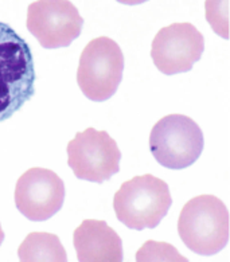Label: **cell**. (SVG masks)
I'll use <instances>...</instances> for the list:
<instances>
[{
	"label": "cell",
	"instance_id": "obj_5",
	"mask_svg": "<svg viewBox=\"0 0 230 262\" xmlns=\"http://www.w3.org/2000/svg\"><path fill=\"white\" fill-rule=\"evenodd\" d=\"M203 133L184 115H169L159 120L150 135V149L160 165L183 169L197 162L203 151Z\"/></svg>",
	"mask_w": 230,
	"mask_h": 262
},
{
	"label": "cell",
	"instance_id": "obj_10",
	"mask_svg": "<svg viewBox=\"0 0 230 262\" xmlns=\"http://www.w3.org/2000/svg\"><path fill=\"white\" fill-rule=\"evenodd\" d=\"M77 258L81 262H121L122 241L104 221L87 219L73 235Z\"/></svg>",
	"mask_w": 230,
	"mask_h": 262
},
{
	"label": "cell",
	"instance_id": "obj_3",
	"mask_svg": "<svg viewBox=\"0 0 230 262\" xmlns=\"http://www.w3.org/2000/svg\"><path fill=\"white\" fill-rule=\"evenodd\" d=\"M173 205L169 184L147 173L122 183L113 198V208L120 222L141 231L155 229Z\"/></svg>",
	"mask_w": 230,
	"mask_h": 262
},
{
	"label": "cell",
	"instance_id": "obj_13",
	"mask_svg": "<svg viewBox=\"0 0 230 262\" xmlns=\"http://www.w3.org/2000/svg\"><path fill=\"white\" fill-rule=\"evenodd\" d=\"M164 255L169 257L170 261H187L184 257L179 255L178 250L171 245L154 242V241H147L143 245V248L137 251L136 261H156V259L167 261Z\"/></svg>",
	"mask_w": 230,
	"mask_h": 262
},
{
	"label": "cell",
	"instance_id": "obj_15",
	"mask_svg": "<svg viewBox=\"0 0 230 262\" xmlns=\"http://www.w3.org/2000/svg\"><path fill=\"white\" fill-rule=\"evenodd\" d=\"M4 241V233H3V229H2V226H0V245L3 244Z\"/></svg>",
	"mask_w": 230,
	"mask_h": 262
},
{
	"label": "cell",
	"instance_id": "obj_8",
	"mask_svg": "<svg viewBox=\"0 0 230 262\" xmlns=\"http://www.w3.org/2000/svg\"><path fill=\"white\" fill-rule=\"evenodd\" d=\"M205 50V39L194 25L173 23L162 29L152 40L151 58L165 76L190 72Z\"/></svg>",
	"mask_w": 230,
	"mask_h": 262
},
{
	"label": "cell",
	"instance_id": "obj_9",
	"mask_svg": "<svg viewBox=\"0 0 230 262\" xmlns=\"http://www.w3.org/2000/svg\"><path fill=\"white\" fill-rule=\"evenodd\" d=\"M14 198L22 215L33 222H44L64 206L65 184L54 171L35 167L19 178Z\"/></svg>",
	"mask_w": 230,
	"mask_h": 262
},
{
	"label": "cell",
	"instance_id": "obj_14",
	"mask_svg": "<svg viewBox=\"0 0 230 262\" xmlns=\"http://www.w3.org/2000/svg\"><path fill=\"white\" fill-rule=\"evenodd\" d=\"M121 4H127V6H137V4H143L148 0H116Z\"/></svg>",
	"mask_w": 230,
	"mask_h": 262
},
{
	"label": "cell",
	"instance_id": "obj_11",
	"mask_svg": "<svg viewBox=\"0 0 230 262\" xmlns=\"http://www.w3.org/2000/svg\"><path fill=\"white\" fill-rule=\"evenodd\" d=\"M18 255L23 262L68 261L61 239L50 233H30L19 246Z\"/></svg>",
	"mask_w": 230,
	"mask_h": 262
},
{
	"label": "cell",
	"instance_id": "obj_1",
	"mask_svg": "<svg viewBox=\"0 0 230 262\" xmlns=\"http://www.w3.org/2000/svg\"><path fill=\"white\" fill-rule=\"evenodd\" d=\"M35 68L29 43L11 26L0 22V122L35 94Z\"/></svg>",
	"mask_w": 230,
	"mask_h": 262
},
{
	"label": "cell",
	"instance_id": "obj_2",
	"mask_svg": "<svg viewBox=\"0 0 230 262\" xmlns=\"http://www.w3.org/2000/svg\"><path fill=\"white\" fill-rule=\"evenodd\" d=\"M229 210L214 195H199L183 206L178 221L180 239L199 255H214L229 242Z\"/></svg>",
	"mask_w": 230,
	"mask_h": 262
},
{
	"label": "cell",
	"instance_id": "obj_6",
	"mask_svg": "<svg viewBox=\"0 0 230 262\" xmlns=\"http://www.w3.org/2000/svg\"><path fill=\"white\" fill-rule=\"evenodd\" d=\"M120 160L117 143L105 130L88 128L68 144V164L81 180L104 183L119 172Z\"/></svg>",
	"mask_w": 230,
	"mask_h": 262
},
{
	"label": "cell",
	"instance_id": "obj_4",
	"mask_svg": "<svg viewBox=\"0 0 230 262\" xmlns=\"http://www.w3.org/2000/svg\"><path fill=\"white\" fill-rule=\"evenodd\" d=\"M124 72L120 46L108 36L90 40L79 57L77 82L83 96L96 102L107 101L119 89Z\"/></svg>",
	"mask_w": 230,
	"mask_h": 262
},
{
	"label": "cell",
	"instance_id": "obj_7",
	"mask_svg": "<svg viewBox=\"0 0 230 262\" xmlns=\"http://www.w3.org/2000/svg\"><path fill=\"white\" fill-rule=\"evenodd\" d=\"M82 26V16L69 0H36L27 8V29L45 49L70 46Z\"/></svg>",
	"mask_w": 230,
	"mask_h": 262
},
{
	"label": "cell",
	"instance_id": "obj_12",
	"mask_svg": "<svg viewBox=\"0 0 230 262\" xmlns=\"http://www.w3.org/2000/svg\"><path fill=\"white\" fill-rule=\"evenodd\" d=\"M206 20L213 31L223 39H229V0H206Z\"/></svg>",
	"mask_w": 230,
	"mask_h": 262
}]
</instances>
